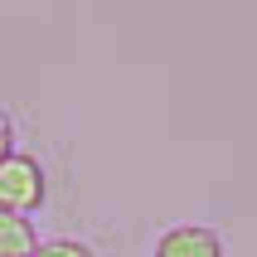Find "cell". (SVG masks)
Wrapping results in <instances>:
<instances>
[{
	"label": "cell",
	"mask_w": 257,
	"mask_h": 257,
	"mask_svg": "<svg viewBox=\"0 0 257 257\" xmlns=\"http://www.w3.org/2000/svg\"><path fill=\"white\" fill-rule=\"evenodd\" d=\"M49 204V175L34 156L15 151L10 160H0V209L5 214H39Z\"/></svg>",
	"instance_id": "obj_1"
},
{
	"label": "cell",
	"mask_w": 257,
	"mask_h": 257,
	"mask_svg": "<svg viewBox=\"0 0 257 257\" xmlns=\"http://www.w3.org/2000/svg\"><path fill=\"white\" fill-rule=\"evenodd\" d=\"M151 257H228V247L209 223H170L151 243Z\"/></svg>",
	"instance_id": "obj_2"
},
{
	"label": "cell",
	"mask_w": 257,
	"mask_h": 257,
	"mask_svg": "<svg viewBox=\"0 0 257 257\" xmlns=\"http://www.w3.org/2000/svg\"><path fill=\"white\" fill-rule=\"evenodd\" d=\"M34 247H39L34 218L5 214V209H0V257H34Z\"/></svg>",
	"instance_id": "obj_3"
},
{
	"label": "cell",
	"mask_w": 257,
	"mask_h": 257,
	"mask_svg": "<svg viewBox=\"0 0 257 257\" xmlns=\"http://www.w3.org/2000/svg\"><path fill=\"white\" fill-rule=\"evenodd\" d=\"M34 257H97L83 238H39Z\"/></svg>",
	"instance_id": "obj_4"
},
{
	"label": "cell",
	"mask_w": 257,
	"mask_h": 257,
	"mask_svg": "<svg viewBox=\"0 0 257 257\" xmlns=\"http://www.w3.org/2000/svg\"><path fill=\"white\" fill-rule=\"evenodd\" d=\"M15 156V116L0 107V160H10Z\"/></svg>",
	"instance_id": "obj_5"
}]
</instances>
